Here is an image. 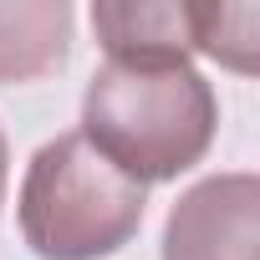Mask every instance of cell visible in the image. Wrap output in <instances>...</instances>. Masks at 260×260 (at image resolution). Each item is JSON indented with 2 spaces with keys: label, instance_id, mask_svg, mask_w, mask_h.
<instances>
[{
  "label": "cell",
  "instance_id": "obj_2",
  "mask_svg": "<svg viewBox=\"0 0 260 260\" xmlns=\"http://www.w3.org/2000/svg\"><path fill=\"white\" fill-rule=\"evenodd\" d=\"M148 189L117 174L77 127L46 138L21 179L16 224L36 260H102L143 230Z\"/></svg>",
  "mask_w": 260,
  "mask_h": 260
},
{
  "label": "cell",
  "instance_id": "obj_4",
  "mask_svg": "<svg viewBox=\"0 0 260 260\" xmlns=\"http://www.w3.org/2000/svg\"><path fill=\"white\" fill-rule=\"evenodd\" d=\"M77 11L67 0H16L0 6V87L41 82L72 56Z\"/></svg>",
  "mask_w": 260,
  "mask_h": 260
},
{
  "label": "cell",
  "instance_id": "obj_5",
  "mask_svg": "<svg viewBox=\"0 0 260 260\" xmlns=\"http://www.w3.org/2000/svg\"><path fill=\"white\" fill-rule=\"evenodd\" d=\"M92 31L107 56H194L189 6L179 0H97Z\"/></svg>",
  "mask_w": 260,
  "mask_h": 260
},
{
  "label": "cell",
  "instance_id": "obj_6",
  "mask_svg": "<svg viewBox=\"0 0 260 260\" xmlns=\"http://www.w3.org/2000/svg\"><path fill=\"white\" fill-rule=\"evenodd\" d=\"M255 31H260L255 6H189L194 56H209L235 77H255V46H260Z\"/></svg>",
  "mask_w": 260,
  "mask_h": 260
},
{
  "label": "cell",
  "instance_id": "obj_3",
  "mask_svg": "<svg viewBox=\"0 0 260 260\" xmlns=\"http://www.w3.org/2000/svg\"><path fill=\"white\" fill-rule=\"evenodd\" d=\"M260 179L250 169L209 174L179 194L164 219V260H255Z\"/></svg>",
  "mask_w": 260,
  "mask_h": 260
},
{
  "label": "cell",
  "instance_id": "obj_1",
  "mask_svg": "<svg viewBox=\"0 0 260 260\" xmlns=\"http://www.w3.org/2000/svg\"><path fill=\"white\" fill-rule=\"evenodd\" d=\"M77 133L133 184L153 189L214 148L219 97L184 56H107L82 92Z\"/></svg>",
  "mask_w": 260,
  "mask_h": 260
},
{
  "label": "cell",
  "instance_id": "obj_7",
  "mask_svg": "<svg viewBox=\"0 0 260 260\" xmlns=\"http://www.w3.org/2000/svg\"><path fill=\"white\" fill-rule=\"evenodd\" d=\"M6 189H11V143H6V127H0V209H6Z\"/></svg>",
  "mask_w": 260,
  "mask_h": 260
}]
</instances>
